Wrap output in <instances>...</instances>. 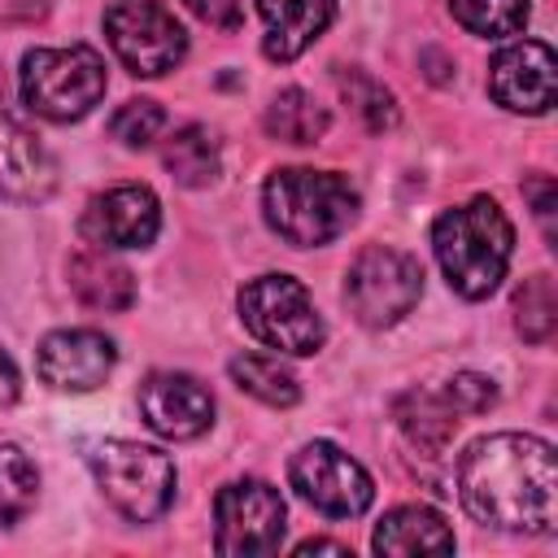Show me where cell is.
Returning <instances> with one entry per match:
<instances>
[{
    "label": "cell",
    "instance_id": "obj_14",
    "mask_svg": "<svg viewBox=\"0 0 558 558\" xmlns=\"http://www.w3.org/2000/svg\"><path fill=\"white\" fill-rule=\"evenodd\" d=\"M140 414L166 440H192L214 423V392L183 371H157L140 384Z\"/></svg>",
    "mask_w": 558,
    "mask_h": 558
},
{
    "label": "cell",
    "instance_id": "obj_18",
    "mask_svg": "<svg viewBox=\"0 0 558 558\" xmlns=\"http://www.w3.org/2000/svg\"><path fill=\"white\" fill-rule=\"evenodd\" d=\"M392 418H397V427L405 432V440H410L418 453H427V458L445 453L449 440H453V432H458V423H462V414L449 405V397H445V392H432V388H410V392H401V397L392 401Z\"/></svg>",
    "mask_w": 558,
    "mask_h": 558
},
{
    "label": "cell",
    "instance_id": "obj_27",
    "mask_svg": "<svg viewBox=\"0 0 558 558\" xmlns=\"http://www.w3.org/2000/svg\"><path fill=\"white\" fill-rule=\"evenodd\" d=\"M166 126V109L157 100H126L113 118H109V131L113 140H122L126 148H148Z\"/></svg>",
    "mask_w": 558,
    "mask_h": 558
},
{
    "label": "cell",
    "instance_id": "obj_19",
    "mask_svg": "<svg viewBox=\"0 0 558 558\" xmlns=\"http://www.w3.org/2000/svg\"><path fill=\"white\" fill-rule=\"evenodd\" d=\"M375 554H453V532L432 506H397L371 536Z\"/></svg>",
    "mask_w": 558,
    "mask_h": 558
},
{
    "label": "cell",
    "instance_id": "obj_22",
    "mask_svg": "<svg viewBox=\"0 0 558 558\" xmlns=\"http://www.w3.org/2000/svg\"><path fill=\"white\" fill-rule=\"evenodd\" d=\"M227 371H231L240 392H248V397H257L266 405H296L301 401L296 375L270 353H240V357H231Z\"/></svg>",
    "mask_w": 558,
    "mask_h": 558
},
{
    "label": "cell",
    "instance_id": "obj_8",
    "mask_svg": "<svg viewBox=\"0 0 558 558\" xmlns=\"http://www.w3.org/2000/svg\"><path fill=\"white\" fill-rule=\"evenodd\" d=\"M288 527V506L266 480H235L214 497V549L227 558L275 554Z\"/></svg>",
    "mask_w": 558,
    "mask_h": 558
},
{
    "label": "cell",
    "instance_id": "obj_32",
    "mask_svg": "<svg viewBox=\"0 0 558 558\" xmlns=\"http://www.w3.org/2000/svg\"><path fill=\"white\" fill-rule=\"evenodd\" d=\"M323 549H331V554H349V545H340V541H323V536H310V541L296 545V554H323Z\"/></svg>",
    "mask_w": 558,
    "mask_h": 558
},
{
    "label": "cell",
    "instance_id": "obj_13",
    "mask_svg": "<svg viewBox=\"0 0 558 558\" xmlns=\"http://www.w3.org/2000/svg\"><path fill=\"white\" fill-rule=\"evenodd\" d=\"M118 362V349L105 331H92V327H65V331H52L39 340V379L52 384L57 392H92L109 379Z\"/></svg>",
    "mask_w": 558,
    "mask_h": 558
},
{
    "label": "cell",
    "instance_id": "obj_29",
    "mask_svg": "<svg viewBox=\"0 0 558 558\" xmlns=\"http://www.w3.org/2000/svg\"><path fill=\"white\" fill-rule=\"evenodd\" d=\"M523 192H527V201H532V214H536L545 240H554V205H558V187H554V179L541 174V179H532Z\"/></svg>",
    "mask_w": 558,
    "mask_h": 558
},
{
    "label": "cell",
    "instance_id": "obj_25",
    "mask_svg": "<svg viewBox=\"0 0 558 558\" xmlns=\"http://www.w3.org/2000/svg\"><path fill=\"white\" fill-rule=\"evenodd\" d=\"M558 323V296H554V279L549 275H532L523 279V288L514 292V327L527 344H545L554 336Z\"/></svg>",
    "mask_w": 558,
    "mask_h": 558
},
{
    "label": "cell",
    "instance_id": "obj_26",
    "mask_svg": "<svg viewBox=\"0 0 558 558\" xmlns=\"http://www.w3.org/2000/svg\"><path fill=\"white\" fill-rule=\"evenodd\" d=\"M449 9L471 35H484V39L514 35L527 22V0H449Z\"/></svg>",
    "mask_w": 558,
    "mask_h": 558
},
{
    "label": "cell",
    "instance_id": "obj_16",
    "mask_svg": "<svg viewBox=\"0 0 558 558\" xmlns=\"http://www.w3.org/2000/svg\"><path fill=\"white\" fill-rule=\"evenodd\" d=\"M266 22L262 52L270 61H296L336 17V0H257Z\"/></svg>",
    "mask_w": 558,
    "mask_h": 558
},
{
    "label": "cell",
    "instance_id": "obj_6",
    "mask_svg": "<svg viewBox=\"0 0 558 558\" xmlns=\"http://www.w3.org/2000/svg\"><path fill=\"white\" fill-rule=\"evenodd\" d=\"M240 323L248 327L253 340H262L266 349L292 353V357H310L323 349V318L305 292L301 279L292 275H257L240 288Z\"/></svg>",
    "mask_w": 558,
    "mask_h": 558
},
{
    "label": "cell",
    "instance_id": "obj_24",
    "mask_svg": "<svg viewBox=\"0 0 558 558\" xmlns=\"http://www.w3.org/2000/svg\"><path fill=\"white\" fill-rule=\"evenodd\" d=\"M336 87H340V96L353 105V113L371 131L384 135V131L397 126V100H392V92L375 74H366V70H336Z\"/></svg>",
    "mask_w": 558,
    "mask_h": 558
},
{
    "label": "cell",
    "instance_id": "obj_10",
    "mask_svg": "<svg viewBox=\"0 0 558 558\" xmlns=\"http://www.w3.org/2000/svg\"><path fill=\"white\" fill-rule=\"evenodd\" d=\"M288 480H292V488H296L314 510H323V514H331V519H353V514H362V510L375 501V484H371V475L362 471V462L349 458V453H344L340 445H331V440L305 445V449L292 458Z\"/></svg>",
    "mask_w": 558,
    "mask_h": 558
},
{
    "label": "cell",
    "instance_id": "obj_15",
    "mask_svg": "<svg viewBox=\"0 0 558 558\" xmlns=\"http://www.w3.org/2000/svg\"><path fill=\"white\" fill-rule=\"evenodd\" d=\"M57 187V161L39 144V135L17 122L0 100V201H48Z\"/></svg>",
    "mask_w": 558,
    "mask_h": 558
},
{
    "label": "cell",
    "instance_id": "obj_9",
    "mask_svg": "<svg viewBox=\"0 0 558 558\" xmlns=\"http://www.w3.org/2000/svg\"><path fill=\"white\" fill-rule=\"evenodd\" d=\"M105 35H109V48L118 52V61L140 78H157V74L174 70L187 52V31L157 0L109 4L105 9Z\"/></svg>",
    "mask_w": 558,
    "mask_h": 558
},
{
    "label": "cell",
    "instance_id": "obj_5",
    "mask_svg": "<svg viewBox=\"0 0 558 558\" xmlns=\"http://www.w3.org/2000/svg\"><path fill=\"white\" fill-rule=\"evenodd\" d=\"M87 466L100 484V493L131 519L153 523L174 501V462L140 440H96L87 449Z\"/></svg>",
    "mask_w": 558,
    "mask_h": 558
},
{
    "label": "cell",
    "instance_id": "obj_4",
    "mask_svg": "<svg viewBox=\"0 0 558 558\" xmlns=\"http://www.w3.org/2000/svg\"><path fill=\"white\" fill-rule=\"evenodd\" d=\"M105 96V61L96 48H31L22 57V100L48 122H78Z\"/></svg>",
    "mask_w": 558,
    "mask_h": 558
},
{
    "label": "cell",
    "instance_id": "obj_12",
    "mask_svg": "<svg viewBox=\"0 0 558 558\" xmlns=\"http://www.w3.org/2000/svg\"><path fill=\"white\" fill-rule=\"evenodd\" d=\"M161 231V205L144 183H118L100 196H92L83 214L87 244L100 248H148Z\"/></svg>",
    "mask_w": 558,
    "mask_h": 558
},
{
    "label": "cell",
    "instance_id": "obj_31",
    "mask_svg": "<svg viewBox=\"0 0 558 558\" xmlns=\"http://www.w3.org/2000/svg\"><path fill=\"white\" fill-rule=\"evenodd\" d=\"M17 388H22V384H17V366H13V357L0 349V410L17 401Z\"/></svg>",
    "mask_w": 558,
    "mask_h": 558
},
{
    "label": "cell",
    "instance_id": "obj_1",
    "mask_svg": "<svg viewBox=\"0 0 558 558\" xmlns=\"http://www.w3.org/2000/svg\"><path fill=\"white\" fill-rule=\"evenodd\" d=\"M554 445L523 432H493L458 458V497L471 519L501 532H554Z\"/></svg>",
    "mask_w": 558,
    "mask_h": 558
},
{
    "label": "cell",
    "instance_id": "obj_17",
    "mask_svg": "<svg viewBox=\"0 0 558 558\" xmlns=\"http://www.w3.org/2000/svg\"><path fill=\"white\" fill-rule=\"evenodd\" d=\"M70 288L87 310L122 314L135 305V275L100 244H83L70 257Z\"/></svg>",
    "mask_w": 558,
    "mask_h": 558
},
{
    "label": "cell",
    "instance_id": "obj_30",
    "mask_svg": "<svg viewBox=\"0 0 558 558\" xmlns=\"http://www.w3.org/2000/svg\"><path fill=\"white\" fill-rule=\"evenodd\" d=\"M196 17H205L209 26H222V31H235L240 26V0H183Z\"/></svg>",
    "mask_w": 558,
    "mask_h": 558
},
{
    "label": "cell",
    "instance_id": "obj_3",
    "mask_svg": "<svg viewBox=\"0 0 558 558\" xmlns=\"http://www.w3.org/2000/svg\"><path fill=\"white\" fill-rule=\"evenodd\" d=\"M262 209L270 231H279L292 248H318L353 227L362 201H357V187L336 170L288 166L266 179Z\"/></svg>",
    "mask_w": 558,
    "mask_h": 558
},
{
    "label": "cell",
    "instance_id": "obj_23",
    "mask_svg": "<svg viewBox=\"0 0 558 558\" xmlns=\"http://www.w3.org/2000/svg\"><path fill=\"white\" fill-rule=\"evenodd\" d=\"M39 497V471L17 445H0V527H13L31 514Z\"/></svg>",
    "mask_w": 558,
    "mask_h": 558
},
{
    "label": "cell",
    "instance_id": "obj_2",
    "mask_svg": "<svg viewBox=\"0 0 558 558\" xmlns=\"http://www.w3.org/2000/svg\"><path fill=\"white\" fill-rule=\"evenodd\" d=\"M432 248L449 288L466 301H480L506 279V266L514 253V227L493 196H475L436 218Z\"/></svg>",
    "mask_w": 558,
    "mask_h": 558
},
{
    "label": "cell",
    "instance_id": "obj_11",
    "mask_svg": "<svg viewBox=\"0 0 558 558\" xmlns=\"http://www.w3.org/2000/svg\"><path fill=\"white\" fill-rule=\"evenodd\" d=\"M488 92L510 113H549L554 92H558L554 48L541 39L506 44L488 65Z\"/></svg>",
    "mask_w": 558,
    "mask_h": 558
},
{
    "label": "cell",
    "instance_id": "obj_7",
    "mask_svg": "<svg viewBox=\"0 0 558 558\" xmlns=\"http://www.w3.org/2000/svg\"><path fill=\"white\" fill-rule=\"evenodd\" d=\"M423 296V266L401 248L371 244L357 253L344 279V301L362 327H392L401 323Z\"/></svg>",
    "mask_w": 558,
    "mask_h": 558
},
{
    "label": "cell",
    "instance_id": "obj_28",
    "mask_svg": "<svg viewBox=\"0 0 558 558\" xmlns=\"http://www.w3.org/2000/svg\"><path fill=\"white\" fill-rule=\"evenodd\" d=\"M445 397L458 414H484L497 405V384L488 375H475V371H458L449 384H445Z\"/></svg>",
    "mask_w": 558,
    "mask_h": 558
},
{
    "label": "cell",
    "instance_id": "obj_20",
    "mask_svg": "<svg viewBox=\"0 0 558 558\" xmlns=\"http://www.w3.org/2000/svg\"><path fill=\"white\" fill-rule=\"evenodd\" d=\"M161 161H166L170 179H174V183H183V187H209V183L218 179V170H222L218 140H214V131H209V126H201V122L179 126V131L166 140Z\"/></svg>",
    "mask_w": 558,
    "mask_h": 558
},
{
    "label": "cell",
    "instance_id": "obj_21",
    "mask_svg": "<svg viewBox=\"0 0 558 558\" xmlns=\"http://www.w3.org/2000/svg\"><path fill=\"white\" fill-rule=\"evenodd\" d=\"M327 109L305 92V87H283L270 105H266V131L283 144H314L327 131Z\"/></svg>",
    "mask_w": 558,
    "mask_h": 558
}]
</instances>
